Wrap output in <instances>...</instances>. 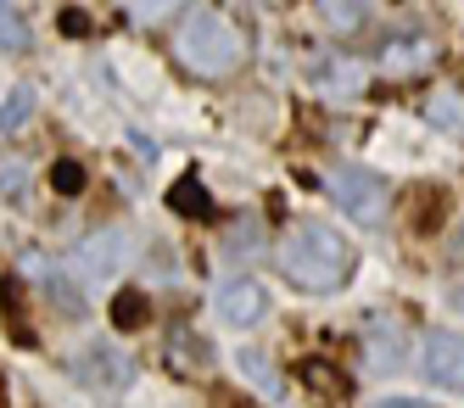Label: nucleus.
<instances>
[{
	"label": "nucleus",
	"instance_id": "0eeeda50",
	"mask_svg": "<svg viewBox=\"0 0 464 408\" xmlns=\"http://www.w3.org/2000/svg\"><path fill=\"white\" fill-rule=\"evenodd\" d=\"M73 369H79V381L95 386V392H123L129 381H135V364H129V353L112 347V342H90L73 358Z\"/></svg>",
	"mask_w": 464,
	"mask_h": 408
},
{
	"label": "nucleus",
	"instance_id": "f3484780",
	"mask_svg": "<svg viewBox=\"0 0 464 408\" xmlns=\"http://www.w3.org/2000/svg\"><path fill=\"white\" fill-rule=\"evenodd\" d=\"M0 51H28V23L17 17V6L0 0Z\"/></svg>",
	"mask_w": 464,
	"mask_h": 408
},
{
	"label": "nucleus",
	"instance_id": "6e6552de",
	"mask_svg": "<svg viewBox=\"0 0 464 408\" xmlns=\"http://www.w3.org/2000/svg\"><path fill=\"white\" fill-rule=\"evenodd\" d=\"M430 62H437V40H425V34H409V40H392V45L381 51V73L403 84V79H420Z\"/></svg>",
	"mask_w": 464,
	"mask_h": 408
},
{
	"label": "nucleus",
	"instance_id": "412c9836",
	"mask_svg": "<svg viewBox=\"0 0 464 408\" xmlns=\"http://www.w3.org/2000/svg\"><path fill=\"white\" fill-rule=\"evenodd\" d=\"M51 180H56V190H79V180H84V174H79L73 162H56V174H51Z\"/></svg>",
	"mask_w": 464,
	"mask_h": 408
},
{
	"label": "nucleus",
	"instance_id": "dca6fc26",
	"mask_svg": "<svg viewBox=\"0 0 464 408\" xmlns=\"http://www.w3.org/2000/svg\"><path fill=\"white\" fill-rule=\"evenodd\" d=\"M169 201H174L179 213H190V219H213V208L202 201V180H196V174H185V180L174 185V196H169Z\"/></svg>",
	"mask_w": 464,
	"mask_h": 408
},
{
	"label": "nucleus",
	"instance_id": "6ab92c4d",
	"mask_svg": "<svg viewBox=\"0 0 464 408\" xmlns=\"http://www.w3.org/2000/svg\"><path fill=\"white\" fill-rule=\"evenodd\" d=\"M179 6H185V0H123V12L135 23H162V17H174Z\"/></svg>",
	"mask_w": 464,
	"mask_h": 408
},
{
	"label": "nucleus",
	"instance_id": "4be33fe9",
	"mask_svg": "<svg viewBox=\"0 0 464 408\" xmlns=\"http://www.w3.org/2000/svg\"><path fill=\"white\" fill-rule=\"evenodd\" d=\"M448 263H453V268H464V229L453 235V247H448Z\"/></svg>",
	"mask_w": 464,
	"mask_h": 408
},
{
	"label": "nucleus",
	"instance_id": "a878e982",
	"mask_svg": "<svg viewBox=\"0 0 464 408\" xmlns=\"http://www.w3.org/2000/svg\"><path fill=\"white\" fill-rule=\"evenodd\" d=\"M257 6H269V0H257Z\"/></svg>",
	"mask_w": 464,
	"mask_h": 408
},
{
	"label": "nucleus",
	"instance_id": "2eb2a0df",
	"mask_svg": "<svg viewBox=\"0 0 464 408\" xmlns=\"http://www.w3.org/2000/svg\"><path fill=\"white\" fill-rule=\"evenodd\" d=\"M112 319H118V330H140V325L151 319V302H146L140 291H123V296L112 302Z\"/></svg>",
	"mask_w": 464,
	"mask_h": 408
},
{
	"label": "nucleus",
	"instance_id": "4468645a",
	"mask_svg": "<svg viewBox=\"0 0 464 408\" xmlns=\"http://www.w3.org/2000/svg\"><path fill=\"white\" fill-rule=\"evenodd\" d=\"M303 386H308V392H319L324 403H342V397H347V381H342L330 364H303Z\"/></svg>",
	"mask_w": 464,
	"mask_h": 408
},
{
	"label": "nucleus",
	"instance_id": "20e7f679",
	"mask_svg": "<svg viewBox=\"0 0 464 408\" xmlns=\"http://www.w3.org/2000/svg\"><path fill=\"white\" fill-rule=\"evenodd\" d=\"M123 257H129L123 229H95L90 241H79V247L68 252V268H73L79 286H107V280L123 275Z\"/></svg>",
	"mask_w": 464,
	"mask_h": 408
},
{
	"label": "nucleus",
	"instance_id": "ddd939ff",
	"mask_svg": "<svg viewBox=\"0 0 464 408\" xmlns=\"http://www.w3.org/2000/svg\"><path fill=\"white\" fill-rule=\"evenodd\" d=\"M28 118H34V90H28V84H17L6 101H0V134H17Z\"/></svg>",
	"mask_w": 464,
	"mask_h": 408
},
{
	"label": "nucleus",
	"instance_id": "b1692460",
	"mask_svg": "<svg viewBox=\"0 0 464 408\" xmlns=\"http://www.w3.org/2000/svg\"><path fill=\"white\" fill-rule=\"evenodd\" d=\"M0 408H6V386H0Z\"/></svg>",
	"mask_w": 464,
	"mask_h": 408
},
{
	"label": "nucleus",
	"instance_id": "9b49d317",
	"mask_svg": "<svg viewBox=\"0 0 464 408\" xmlns=\"http://www.w3.org/2000/svg\"><path fill=\"white\" fill-rule=\"evenodd\" d=\"M319 12H324V23L336 34H358L363 23H370V0H319Z\"/></svg>",
	"mask_w": 464,
	"mask_h": 408
},
{
	"label": "nucleus",
	"instance_id": "f03ea898",
	"mask_svg": "<svg viewBox=\"0 0 464 408\" xmlns=\"http://www.w3.org/2000/svg\"><path fill=\"white\" fill-rule=\"evenodd\" d=\"M280 275L296 291H314V296L342 291L347 275H353V241H347L342 229L319 224V219L296 224L285 241H280Z\"/></svg>",
	"mask_w": 464,
	"mask_h": 408
},
{
	"label": "nucleus",
	"instance_id": "7ed1b4c3",
	"mask_svg": "<svg viewBox=\"0 0 464 408\" xmlns=\"http://www.w3.org/2000/svg\"><path fill=\"white\" fill-rule=\"evenodd\" d=\"M330 196H336V208L358 224H381L392 213V190L381 174H370V168H330Z\"/></svg>",
	"mask_w": 464,
	"mask_h": 408
},
{
	"label": "nucleus",
	"instance_id": "a211bd4d",
	"mask_svg": "<svg viewBox=\"0 0 464 408\" xmlns=\"http://www.w3.org/2000/svg\"><path fill=\"white\" fill-rule=\"evenodd\" d=\"M241 369H246V381L257 386V392H269V397H280V375H275V369H269V358H257L252 347L241 353Z\"/></svg>",
	"mask_w": 464,
	"mask_h": 408
},
{
	"label": "nucleus",
	"instance_id": "aec40b11",
	"mask_svg": "<svg viewBox=\"0 0 464 408\" xmlns=\"http://www.w3.org/2000/svg\"><path fill=\"white\" fill-rule=\"evenodd\" d=\"M0 296H6V319H12V342H23V347H28V325H23V308H17V280H6V291H0Z\"/></svg>",
	"mask_w": 464,
	"mask_h": 408
},
{
	"label": "nucleus",
	"instance_id": "5701e85b",
	"mask_svg": "<svg viewBox=\"0 0 464 408\" xmlns=\"http://www.w3.org/2000/svg\"><path fill=\"white\" fill-rule=\"evenodd\" d=\"M375 408H425L420 397H386V403H375Z\"/></svg>",
	"mask_w": 464,
	"mask_h": 408
},
{
	"label": "nucleus",
	"instance_id": "f257e3e1",
	"mask_svg": "<svg viewBox=\"0 0 464 408\" xmlns=\"http://www.w3.org/2000/svg\"><path fill=\"white\" fill-rule=\"evenodd\" d=\"M246 56H252L246 28L236 17H224L218 6H196L174 28V62L185 67V73H196V79H213V84L236 79L246 67Z\"/></svg>",
	"mask_w": 464,
	"mask_h": 408
},
{
	"label": "nucleus",
	"instance_id": "9d476101",
	"mask_svg": "<svg viewBox=\"0 0 464 408\" xmlns=\"http://www.w3.org/2000/svg\"><path fill=\"white\" fill-rule=\"evenodd\" d=\"M314 84H319L324 95H358V90H363V67H353V62H342V56H319Z\"/></svg>",
	"mask_w": 464,
	"mask_h": 408
},
{
	"label": "nucleus",
	"instance_id": "f8f14e48",
	"mask_svg": "<svg viewBox=\"0 0 464 408\" xmlns=\"http://www.w3.org/2000/svg\"><path fill=\"white\" fill-rule=\"evenodd\" d=\"M425 118L430 123H437V129H464V90H437V95H430L425 101Z\"/></svg>",
	"mask_w": 464,
	"mask_h": 408
},
{
	"label": "nucleus",
	"instance_id": "423d86ee",
	"mask_svg": "<svg viewBox=\"0 0 464 408\" xmlns=\"http://www.w3.org/2000/svg\"><path fill=\"white\" fill-rule=\"evenodd\" d=\"M420 375L430 386H448V392H464V335L453 330H430L420 342Z\"/></svg>",
	"mask_w": 464,
	"mask_h": 408
},
{
	"label": "nucleus",
	"instance_id": "39448f33",
	"mask_svg": "<svg viewBox=\"0 0 464 408\" xmlns=\"http://www.w3.org/2000/svg\"><path fill=\"white\" fill-rule=\"evenodd\" d=\"M358 358H363L370 375H397L403 358H409V330H403V319L375 314L370 325L358 330Z\"/></svg>",
	"mask_w": 464,
	"mask_h": 408
},
{
	"label": "nucleus",
	"instance_id": "1a4fd4ad",
	"mask_svg": "<svg viewBox=\"0 0 464 408\" xmlns=\"http://www.w3.org/2000/svg\"><path fill=\"white\" fill-rule=\"evenodd\" d=\"M263 308H269V296H263L257 280H229V286L218 291V319H224L229 330H252V325L263 319Z\"/></svg>",
	"mask_w": 464,
	"mask_h": 408
},
{
	"label": "nucleus",
	"instance_id": "393cba45",
	"mask_svg": "<svg viewBox=\"0 0 464 408\" xmlns=\"http://www.w3.org/2000/svg\"><path fill=\"white\" fill-rule=\"evenodd\" d=\"M459 308H464V291H459Z\"/></svg>",
	"mask_w": 464,
	"mask_h": 408
}]
</instances>
